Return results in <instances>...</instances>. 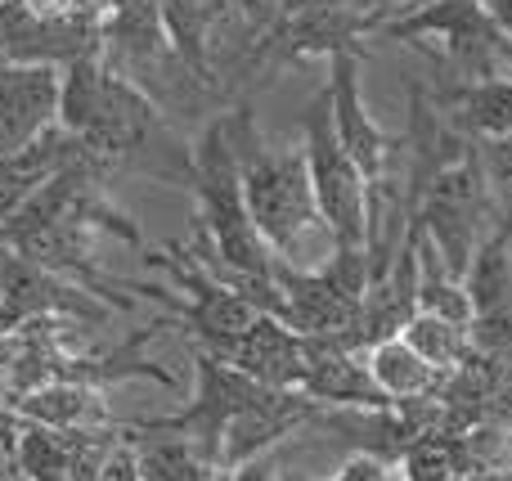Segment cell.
<instances>
[{
    "label": "cell",
    "instance_id": "obj_1",
    "mask_svg": "<svg viewBox=\"0 0 512 481\" xmlns=\"http://www.w3.org/2000/svg\"><path fill=\"white\" fill-rule=\"evenodd\" d=\"M221 117H225V131H230L234 158H239L243 203H248L256 234H261L265 248L274 252V261L297 266V270H315L306 243H310V234L328 239V230H324V221H319L301 140L274 144L270 135L256 126V113L248 104L230 108V113H221Z\"/></svg>",
    "mask_w": 512,
    "mask_h": 481
},
{
    "label": "cell",
    "instance_id": "obj_2",
    "mask_svg": "<svg viewBox=\"0 0 512 481\" xmlns=\"http://www.w3.org/2000/svg\"><path fill=\"white\" fill-rule=\"evenodd\" d=\"M301 153H306L310 189L333 252H369V185L337 144L328 90H319L301 113Z\"/></svg>",
    "mask_w": 512,
    "mask_h": 481
},
{
    "label": "cell",
    "instance_id": "obj_3",
    "mask_svg": "<svg viewBox=\"0 0 512 481\" xmlns=\"http://www.w3.org/2000/svg\"><path fill=\"white\" fill-rule=\"evenodd\" d=\"M189 360H194V374H198L194 401H189L180 414H167V419L131 423V432H171V437H189L216 468H221V446H225L230 423L239 419L243 410H252L270 387L252 383V378L239 374L230 360L212 356V351L194 347V342H189Z\"/></svg>",
    "mask_w": 512,
    "mask_h": 481
},
{
    "label": "cell",
    "instance_id": "obj_4",
    "mask_svg": "<svg viewBox=\"0 0 512 481\" xmlns=\"http://www.w3.org/2000/svg\"><path fill=\"white\" fill-rule=\"evenodd\" d=\"M108 306L81 284L45 270L14 243H0V329L14 333L32 320H86L99 324Z\"/></svg>",
    "mask_w": 512,
    "mask_h": 481
},
{
    "label": "cell",
    "instance_id": "obj_5",
    "mask_svg": "<svg viewBox=\"0 0 512 481\" xmlns=\"http://www.w3.org/2000/svg\"><path fill=\"white\" fill-rule=\"evenodd\" d=\"M328 108H333V131L337 144L346 149V158L360 167L364 185H387L391 167L400 158V140L387 135L378 126V117L369 113L364 104V90H360V54H333L328 59Z\"/></svg>",
    "mask_w": 512,
    "mask_h": 481
},
{
    "label": "cell",
    "instance_id": "obj_6",
    "mask_svg": "<svg viewBox=\"0 0 512 481\" xmlns=\"http://www.w3.org/2000/svg\"><path fill=\"white\" fill-rule=\"evenodd\" d=\"M59 68L45 63H5L0 68V158L23 153L59 126Z\"/></svg>",
    "mask_w": 512,
    "mask_h": 481
},
{
    "label": "cell",
    "instance_id": "obj_7",
    "mask_svg": "<svg viewBox=\"0 0 512 481\" xmlns=\"http://www.w3.org/2000/svg\"><path fill=\"white\" fill-rule=\"evenodd\" d=\"M319 410H382L391 405L373 387L364 351H346L328 338H306V374L297 387Z\"/></svg>",
    "mask_w": 512,
    "mask_h": 481
},
{
    "label": "cell",
    "instance_id": "obj_8",
    "mask_svg": "<svg viewBox=\"0 0 512 481\" xmlns=\"http://www.w3.org/2000/svg\"><path fill=\"white\" fill-rule=\"evenodd\" d=\"M221 360H230L239 374H248L261 387L297 392L301 374H306V338L297 329H288L279 315H256Z\"/></svg>",
    "mask_w": 512,
    "mask_h": 481
},
{
    "label": "cell",
    "instance_id": "obj_9",
    "mask_svg": "<svg viewBox=\"0 0 512 481\" xmlns=\"http://www.w3.org/2000/svg\"><path fill=\"white\" fill-rule=\"evenodd\" d=\"M436 113L463 135V140H508L512 135V72L490 81H450L432 95Z\"/></svg>",
    "mask_w": 512,
    "mask_h": 481
},
{
    "label": "cell",
    "instance_id": "obj_10",
    "mask_svg": "<svg viewBox=\"0 0 512 481\" xmlns=\"http://www.w3.org/2000/svg\"><path fill=\"white\" fill-rule=\"evenodd\" d=\"M5 410L18 423H36V428H54V432L108 428V410L99 401V387H81V383H45L36 392L14 396Z\"/></svg>",
    "mask_w": 512,
    "mask_h": 481
},
{
    "label": "cell",
    "instance_id": "obj_11",
    "mask_svg": "<svg viewBox=\"0 0 512 481\" xmlns=\"http://www.w3.org/2000/svg\"><path fill=\"white\" fill-rule=\"evenodd\" d=\"M364 365H369V378L391 405H405V401H432L441 396V387L450 383L445 374H436L405 338H382L364 351Z\"/></svg>",
    "mask_w": 512,
    "mask_h": 481
},
{
    "label": "cell",
    "instance_id": "obj_12",
    "mask_svg": "<svg viewBox=\"0 0 512 481\" xmlns=\"http://www.w3.org/2000/svg\"><path fill=\"white\" fill-rule=\"evenodd\" d=\"M126 446L135 459V477L140 481H212L221 468L203 455L189 437H171V432H131L126 428Z\"/></svg>",
    "mask_w": 512,
    "mask_h": 481
},
{
    "label": "cell",
    "instance_id": "obj_13",
    "mask_svg": "<svg viewBox=\"0 0 512 481\" xmlns=\"http://www.w3.org/2000/svg\"><path fill=\"white\" fill-rule=\"evenodd\" d=\"M400 338L436 369V374H459L463 365L472 360L477 342H472V329H459V324H445V320H432V315H414V320L400 329Z\"/></svg>",
    "mask_w": 512,
    "mask_h": 481
},
{
    "label": "cell",
    "instance_id": "obj_14",
    "mask_svg": "<svg viewBox=\"0 0 512 481\" xmlns=\"http://www.w3.org/2000/svg\"><path fill=\"white\" fill-rule=\"evenodd\" d=\"M14 464L23 481H72V432L36 428V423H18L14 432Z\"/></svg>",
    "mask_w": 512,
    "mask_h": 481
},
{
    "label": "cell",
    "instance_id": "obj_15",
    "mask_svg": "<svg viewBox=\"0 0 512 481\" xmlns=\"http://www.w3.org/2000/svg\"><path fill=\"white\" fill-rule=\"evenodd\" d=\"M400 481H459V459H454V437L427 432L405 455L396 459Z\"/></svg>",
    "mask_w": 512,
    "mask_h": 481
},
{
    "label": "cell",
    "instance_id": "obj_16",
    "mask_svg": "<svg viewBox=\"0 0 512 481\" xmlns=\"http://www.w3.org/2000/svg\"><path fill=\"white\" fill-rule=\"evenodd\" d=\"M283 481H310V477H297V473H283ZM328 481H400L396 464L387 459H373V455H351L342 468H337Z\"/></svg>",
    "mask_w": 512,
    "mask_h": 481
},
{
    "label": "cell",
    "instance_id": "obj_17",
    "mask_svg": "<svg viewBox=\"0 0 512 481\" xmlns=\"http://www.w3.org/2000/svg\"><path fill=\"white\" fill-rule=\"evenodd\" d=\"M234 481H283V468H279V455L274 450H265V455L248 459V464H239L230 473Z\"/></svg>",
    "mask_w": 512,
    "mask_h": 481
},
{
    "label": "cell",
    "instance_id": "obj_18",
    "mask_svg": "<svg viewBox=\"0 0 512 481\" xmlns=\"http://www.w3.org/2000/svg\"><path fill=\"white\" fill-rule=\"evenodd\" d=\"M23 9H32L36 18H68L81 14V0H23Z\"/></svg>",
    "mask_w": 512,
    "mask_h": 481
},
{
    "label": "cell",
    "instance_id": "obj_19",
    "mask_svg": "<svg viewBox=\"0 0 512 481\" xmlns=\"http://www.w3.org/2000/svg\"><path fill=\"white\" fill-rule=\"evenodd\" d=\"M459 481H512V473H486V477H459Z\"/></svg>",
    "mask_w": 512,
    "mask_h": 481
},
{
    "label": "cell",
    "instance_id": "obj_20",
    "mask_svg": "<svg viewBox=\"0 0 512 481\" xmlns=\"http://www.w3.org/2000/svg\"><path fill=\"white\" fill-rule=\"evenodd\" d=\"M5 63H9V59H5V41H0V68H5Z\"/></svg>",
    "mask_w": 512,
    "mask_h": 481
},
{
    "label": "cell",
    "instance_id": "obj_21",
    "mask_svg": "<svg viewBox=\"0 0 512 481\" xmlns=\"http://www.w3.org/2000/svg\"><path fill=\"white\" fill-rule=\"evenodd\" d=\"M212 481H234V477H230V473H216V477H212Z\"/></svg>",
    "mask_w": 512,
    "mask_h": 481
},
{
    "label": "cell",
    "instance_id": "obj_22",
    "mask_svg": "<svg viewBox=\"0 0 512 481\" xmlns=\"http://www.w3.org/2000/svg\"><path fill=\"white\" fill-rule=\"evenodd\" d=\"M5 338H9V333H5V329H0V351H5Z\"/></svg>",
    "mask_w": 512,
    "mask_h": 481
},
{
    "label": "cell",
    "instance_id": "obj_23",
    "mask_svg": "<svg viewBox=\"0 0 512 481\" xmlns=\"http://www.w3.org/2000/svg\"><path fill=\"white\" fill-rule=\"evenodd\" d=\"M0 243H5V225H0Z\"/></svg>",
    "mask_w": 512,
    "mask_h": 481
},
{
    "label": "cell",
    "instance_id": "obj_24",
    "mask_svg": "<svg viewBox=\"0 0 512 481\" xmlns=\"http://www.w3.org/2000/svg\"><path fill=\"white\" fill-rule=\"evenodd\" d=\"M54 481H68V477H54Z\"/></svg>",
    "mask_w": 512,
    "mask_h": 481
},
{
    "label": "cell",
    "instance_id": "obj_25",
    "mask_svg": "<svg viewBox=\"0 0 512 481\" xmlns=\"http://www.w3.org/2000/svg\"><path fill=\"white\" fill-rule=\"evenodd\" d=\"M18 481H23V477H18Z\"/></svg>",
    "mask_w": 512,
    "mask_h": 481
}]
</instances>
